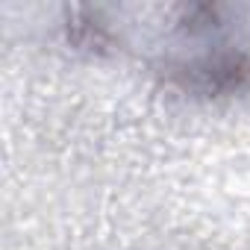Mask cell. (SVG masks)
Returning <instances> with one entry per match:
<instances>
[{
	"instance_id": "1",
	"label": "cell",
	"mask_w": 250,
	"mask_h": 250,
	"mask_svg": "<svg viewBox=\"0 0 250 250\" xmlns=\"http://www.w3.org/2000/svg\"><path fill=\"white\" fill-rule=\"evenodd\" d=\"M232 9L221 3H197L180 9L177 30L197 50H180L162 62L165 80L183 94L194 97H232L250 91V53L238 44L218 39L229 24Z\"/></svg>"
}]
</instances>
